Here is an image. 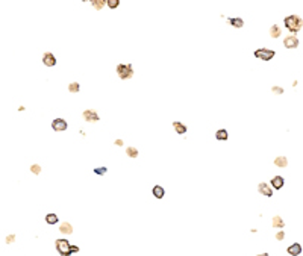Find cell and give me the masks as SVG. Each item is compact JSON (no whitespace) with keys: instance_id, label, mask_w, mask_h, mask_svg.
<instances>
[{"instance_id":"cell-1","label":"cell","mask_w":303,"mask_h":256,"mask_svg":"<svg viewBox=\"0 0 303 256\" xmlns=\"http://www.w3.org/2000/svg\"><path fill=\"white\" fill-rule=\"evenodd\" d=\"M284 23H285L286 29H288L289 32H293V35H294V34H297V32H300V29L303 27V18L299 17V15H295V14H293V15L285 17Z\"/></svg>"},{"instance_id":"cell-2","label":"cell","mask_w":303,"mask_h":256,"mask_svg":"<svg viewBox=\"0 0 303 256\" xmlns=\"http://www.w3.org/2000/svg\"><path fill=\"white\" fill-rule=\"evenodd\" d=\"M115 70H117V74L121 80H129L133 77V68L130 64H118Z\"/></svg>"},{"instance_id":"cell-3","label":"cell","mask_w":303,"mask_h":256,"mask_svg":"<svg viewBox=\"0 0 303 256\" xmlns=\"http://www.w3.org/2000/svg\"><path fill=\"white\" fill-rule=\"evenodd\" d=\"M70 247H71V244L68 242V239H65V238L56 239V250H58V253H59L61 256H70L71 255Z\"/></svg>"},{"instance_id":"cell-4","label":"cell","mask_w":303,"mask_h":256,"mask_svg":"<svg viewBox=\"0 0 303 256\" xmlns=\"http://www.w3.org/2000/svg\"><path fill=\"white\" fill-rule=\"evenodd\" d=\"M274 50H271V49H258V50H255V56L258 58V59H262V61H271L274 58Z\"/></svg>"},{"instance_id":"cell-5","label":"cell","mask_w":303,"mask_h":256,"mask_svg":"<svg viewBox=\"0 0 303 256\" xmlns=\"http://www.w3.org/2000/svg\"><path fill=\"white\" fill-rule=\"evenodd\" d=\"M52 129L55 132H64L68 129V123L64 118H55L52 121Z\"/></svg>"},{"instance_id":"cell-6","label":"cell","mask_w":303,"mask_h":256,"mask_svg":"<svg viewBox=\"0 0 303 256\" xmlns=\"http://www.w3.org/2000/svg\"><path fill=\"white\" fill-rule=\"evenodd\" d=\"M82 117H84V120H85L87 123H95V121L100 120L97 111H94V109H85V111L82 112Z\"/></svg>"},{"instance_id":"cell-7","label":"cell","mask_w":303,"mask_h":256,"mask_svg":"<svg viewBox=\"0 0 303 256\" xmlns=\"http://www.w3.org/2000/svg\"><path fill=\"white\" fill-rule=\"evenodd\" d=\"M284 46H285V49H297V46H299V38H297L295 35L285 36V40H284Z\"/></svg>"},{"instance_id":"cell-8","label":"cell","mask_w":303,"mask_h":256,"mask_svg":"<svg viewBox=\"0 0 303 256\" xmlns=\"http://www.w3.org/2000/svg\"><path fill=\"white\" fill-rule=\"evenodd\" d=\"M43 64L46 67H55L56 65V58L52 52H46L43 55Z\"/></svg>"},{"instance_id":"cell-9","label":"cell","mask_w":303,"mask_h":256,"mask_svg":"<svg viewBox=\"0 0 303 256\" xmlns=\"http://www.w3.org/2000/svg\"><path fill=\"white\" fill-rule=\"evenodd\" d=\"M258 191H259L261 194H264L265 197H271L273 196V189L270 188L268 183H265V182H261L259 185H258Z\"/></svg>"},{"instance_id":"cell-10","label":"cell","mask_w":303,"mask_h":256,"mask_svg":"<svg viewBox=\"0 0 303 256\" xmlns=\"http://www.w3.org/2000/svg\"><path fill=\"white\" fill-rule=\"evenodd\" d=\"M286 252H288V255L291 256H299L302 253V246L299 242H294V244H291L289 247L286 248Z\"/></svg>"},{"instance_id":"cell-11","label":"cell","mask_w":303,"mask_h":256,"mask_svg":"<svg viewBox=\"0 0 303 256\" xmlns=\"http://www.w3.org/2000/svg\"><path fill=\"white\" fill-rule=\"evenodd\" d=\"M284 185H285V180H284L282 176H274V177L271 179V187H273V189H282Z\"/></svg>"},{"instance_id":"cell-12","label":"cell","mask_w":303,"mask_h":256,"mask_svg":"<svg viewBox=\"0 0 303 256\" xmlns=\"http://www.w3.org/2000/svg\"><path fill=\"white\" fill-rule=\"evenodd\" d=\"M173 128L176 130V133H179V135H185L187 130H188V128L183 123H181V121H173Z\"/></svg>"},{"instance_id":"cell-13","label":"cell","mask_w":303,"mask_h":256,"mask_svg":"<svg viewBox=\"0 0 303 256\" xmlns=\"http://www.w3.org/2000/svg\"><path fill=\"white\" fill-rule=\"evenodd\" d=\"M59 232L62 233V235H71V233H73V226H71L70 223H67V221L61 223Z\"/></svg>"},{"instance_id":"cell-14","label":"cell","mask_w":303,"mask_h":256,"mask_svg":"<svg viewBox=\"0 0 303 256\" xmlns=\"http://www.w3.org/2000/svg\"><path fill=\"white\" fill-rule=\"evenodd\" d=\"M227 21H229V25L230 26H234V27H236V29H241L242 26H244V20L240 17H230V18H227Z\"/></svg>"},{"instance_id":"cell-15","label":"cell","mask_w":303,"mask_h":256,"mask_svg":"<svg viewBox=\"0 0 303 256\" xmlns=\"http://www.w3.org/2000/svg\"><path fill=\"white\" fill-rule=\"evenodd\" d=\"M271 226H273V227H277V229H282V227L285 226V221H284V218H282L280 215H274L273 220H271Z\"/></svg>"},{"instance_id":"cell-16","label":"cell","mask_w":303,"mask_h":256,"mask_svg":"<svg viewBox=\"0 0 303 256\" xmlns=\"http://www.w3.org/2000/svg\"><path fill=\"white\" fill-rule=\"evenodd\" d=\"M152 193H153V196H155L156 199H162V197L165 196V189L161 187V185H155L153 189H152Z\"/></svg>"},{"instance_id":"cell-17","label":"cell","mask_w":303,"mask_h":256,"mask_svg":"<svg viewBox=\"0 0 303 256\" xmlns=\"http://www.w3.org/2000/svg\"><path fill=\"white\" fill-rule=\"evenodd\" d=\"M280 34H282V29H280L279 25H273L270 27V36H271V38H279Z\"/></svg>"},{"instance_id":"cell-18","label":"cell","mask_w":303,"mask_h":256,"mask_svg":"<svg viewBox=\"0 0 303 256\" xmlns=\"http://www.w3.org/2000/svg\"><path fill=\"white\" fill-rule=\"evenodd\" d=\"M215 138L218 141H227V138H229V133H227V130L226 129H218L215 132Z\"/></svg>"},{"instance_id":"cell-19","label":"cell","mask_w":303,"mask_h":256,"mask_svg":"<svg viewBox=\"0 0 303 256\" xmlns=\"http://www.w3.org/2000/svg\"><path fill=\"white\" fill-rule=\"evenodd\" d=\"M274 165L279 167V168H284L288 165V159H286L285 156H277L276 159H274Z\"/></svg>"},{"instance_id":"cell-20","label":"cell","mask_w":303,"mask_h":256,"mask_svg":"<svg viewBox=\"0 0 303 256\" xmlns=\"http://www.w3.org/2000/svg\"><path fill=\"white\" fill-rule=\"evenodd\" d=\"M58 221H59V218H58L56 214H47V215H46V223H47V224H52L53 226V224H56Z\"/></svg>"},{"instance_id":"cell-21","label":"cell","mask_w":303,"mask_h":256,"mask_svg":"<svg viewBox=\"0 0 303 256\" xmlns=\"http://www.w3.org/2000/svg\"><path fill=\"white\" fill-rule=\"evenodd\" d=\"M91 2V5H93V8L95 11H100V9H103V6L106 5V0H89Z\"/></svg>"},{"instance_id":"cell-22","label":"cell","mask_w":303,"mask_h":256,"mask_svg":"<svg viewBox=\"0 0 303 256\" xmlns=\"http://www.w3.org/2000/svg\"><path fill=\"white\" fill-rule=\"evenodd\" d=\"M126 155H127L129 158H138L139 152L137 147H127V149H126Z\"/></svg>"},{"instance_id":"cell-23","label":"cell","mask_w":303,"mask_h":256,"mask_svg":"<svg viewBox=\"0 0 303 256\" xmlns=\"http://www.w3.org/2000/svg\"><path fill=\"white\" fill-rule=\"evenodd\" d=\"M68 91L70 93H73V94H76L80 91V85H79V82H71L68 85Z\"/></svg>"},{"instance_id":"cell-24","label":"cell","mask_w":303,"mask_h":256,"mask_svg":"<svg viewBox=\"0 0 303 256\" xmlns=\"http://www.w3.org/2000/svg\"><path fill=\"white\" fill-rule=\"evenodd\" d=\"M106 6L109 9H115L120 6V0H106Z\"/></svg>"},{"instance_id":"cell-25","label":"cell","mask_w":303,"mask_h":256,"mask_svg":"<svg viewBox=\"0 0 303 256\" xmlns=\"http://www.w3.org/2000/svg\"><path fill=\"white\" fill-rule=\"evenodd\" d=\"M106 173H108L106 167H97V168H94V174H97V176H103Z\"/></svg>"},{"instance_id":"cell-26","label":"cell","mask_w":303,"mask_h":256,"mask_svg":"<svg viewBox=\"0 0 303 256\" xmlns=\"http://www.w3.org/2000/svg\"><path fill=\"white\" fill-rule=\"evenodd\" d=\"M271 93H274V94H277V95H280V94H284V93H285V90H284L282 86L274 85V86H273V88H271Z\"/></svg>"},{"instance_id":"cell-27","label":"cell","mask_w":303,"mask_h":256,"mask_svg":"<svg viewBox=\"0 0 303 256\" xmlns=\"http://www.w3.org/2000/svg\"><path fill=\"white\" fill-rule=\"evenodd\" d=\"M30 173H34V174H40V173H41V165H38V164L30 165Z\"/></svg>"},{"instance_id":"cell-28","label":"cell","mask_w":303,"mask_h":256,"mask_svg":"<svg viewBox=\"0 0 303 256\" xmlns=\"http://www.w3.org/2000/svg\"><path fill=\"white\" fill-rule=\"evenodd\" d=\"M14 241H15V235H14V233H11V235H8V237L5 238V242H6V244H12Z\"/></svg>"},{"instance_id":"cell-29","label":"cell","mask_w":303,"mask_h":256,"mask_svg":"<svg viewBox=\"0 0 303 256\" xmlns=\"http://www.w3.org/2000/svg\"><path fill=\"white\" fill-rule=\"evenodd\" d=\"M284 238H285V232H284V231H280V232H277V233H276V239H277V241H282Z\"/></svg>"},{"instance_id":"cell-30","label":"cell","mask_w":303,"mask_h":256,"mask_svg":"<svg viewBox=\"0 0 303 256\" xmlns=\"http://www.w3.org/2000/svg\"><path fill=\"white\" fill-rule=\"evenodd\" d=\"M70 252H71V255H73V253H78L79 247H78V246H71V247H70Z\"/></svg>"},{"instance_id":"cell-31","label":"cell","mask_w":303,"mask_h":256,"mask_svg":"<svg viewBox=\"0 0 303 256\" xmlns=\"http://www.w3.org/2000/svg\"><path fill=\"white\" fill-rule=\"evenodd\" d=\"M114 144L118 145V147H121V145H123V139H115V141H114Z\"/></svg>"},{"instance_id":"cell-32","label":"cell","mask_w":303,"mask_h":256,"mask_svg":"<svg viewBox=\"0 0 303 256\" xmlns=\"http://www.w3.org/2000/svg\"><path fill=\"white\" fill-rule=\"evenodd\" d=\"M258 256H268L267 253H262V255H258Z\"/></svg>"},{"instance_id":"cell-33","label":"cell","mask_w":303,"mask_h":256,"mask_svg":"<svg viewBox=\"0 0 303 256\" xmlns=\"http://www.w3.org/2000/svg\"><path fill=\"white\" fill-rule=\"evenodd\" d=\"M84 2H88V0H84Z\"/></svg>"}]
</instances>
